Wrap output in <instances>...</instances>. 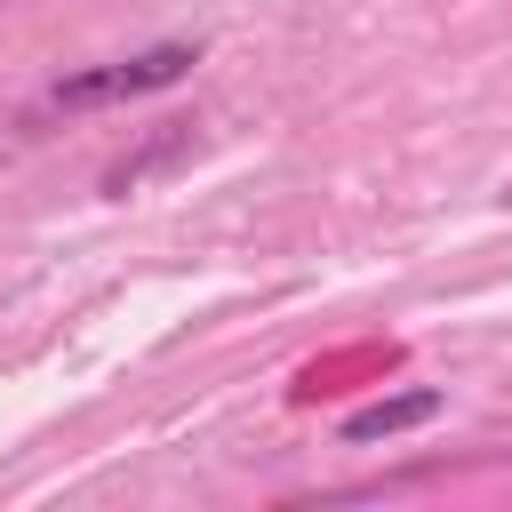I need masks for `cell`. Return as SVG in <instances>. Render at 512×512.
<instances>
[{"instance_id":"6da1fadb","label":"cell","mask_w":512,"mask_h":512,"mask_svg":"<svg viewBox=\"0 0 512 512\" xmlns=\"http://www.w3.org/2000/svg\"><path fill=\"white\" fill-rule=\"evenodd\" d=\"M200 64V48L192 40H160V48H144V56H120V64H104V72H72V80H56V104H120V96H152V88H176L184 72Z\"/></svg>"},{"instance_id":"7a4b0ae2","label":"cell","mask_w":512,"mask_h":512,"mask_svg":"<svg viewBox=\"0 0 512 512\" xmlns=\"http://www.w3.org/2000/svg\"><path fill=\"white\" fill-rule=\"evenodd\" d=\"M432 416H440V392H432V384H416V392H384V400H368V408L344 416V440H392V432L432 424Z\"/></svg>"}]
</instances>
